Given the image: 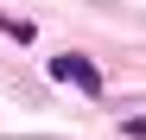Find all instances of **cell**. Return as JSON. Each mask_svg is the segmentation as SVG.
Listing matches in <instances>:
<instances>
[{"label":"cell","mask_w":146,"mask_h":140,"mask_svg":"<svg viewBox=\"0 0 146 140\" xmlns=\"http://www.w3.org/2000/svg\"><path fill=\"white\" fill-rule=\"evenodd\" d=\"M51 77L70 83V89H83V96H102V70H95L83 51H57V57H51Z\"/></svg>","instance_id":"6da1fadb"},{"label":"cell","mask_w":146,"mask_h":140,"mask_svg":"<svg viewBox=\"0 0 146 140\" xmlns=\"http://www.w3.org/2000/svg\"><path fill=\"white\" fill-rule=\"evenodd\" d=\"M0 32H7V38H19V45H26V38H38V32H32V19H7V13H0Z\"/></svg>","instance_id":"7a4b0ae2"}]
</instances>
